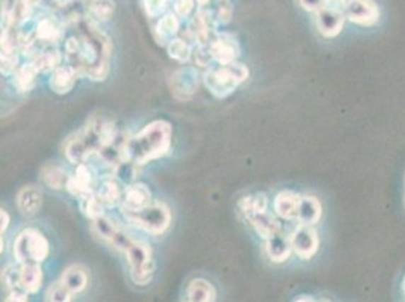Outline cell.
I'll return each instance as SVG.
<instances>
[{
    "label": "cell",
    "mask_w": 405,
    "mask_h": 302,
    "mask_svg": "<svg viewBox=\"0 0 405 302\" xmlns=\"http://www.w3.org/2000/svg\"><path fill=\"white\" fill-rule=\"evenodd\" d=\"M73 33L65 40L64 54L67 65L94 82L105 81L109 74L112 44L94 20L82 17L67 25Z\"/></svg>",
    "instance_id": "1"
},
{
    "label": "cell",
    "mask_w": 405,
    "mask_h": 302,
    "mask_svg": "<svg viewBox=\"0 0 405 302\" xmlns=\"http://www.w3.org/2000/svg\"><path fill=\"white\" fill-rule=\"evenodd\" d=\"M173 127L165 120L152 121L150 124L130 137L127 144V161L135 165H145L161 159L171 150Z\"/></svg>",
    "instance_id": "2"
},
{
    "label": "cell",
    "mask_w": 405,
    "mask_h": 302,
    "mask_svg": "<svg viewBox=\"0 0 405 302\" xmlns=\"http://www.w3.org/2000/svg\"><path fill=\"white\" fill-rule=\"evenodd\" d=\"M115 132L117 127L109 121L101 118L89 120L81 130L67 139L64 145L67 161L76 166L86 163L89 158L101 151Z\"/></svg>",
    "instance_id": "3"
},
{
    "label": "cell",
    "mask_w": 405,
    "mask_h": 302,
    "mask_svg": "<svg viewBox=\"0 0 405 302\" xmlns=\"http://www.w3.org/2000/svg\"><path fill=\"white\" fill-rule=\"evenodd\" d=\"M249 76L250 71L246 69V65L233 62L229 65L207 69L205 76H202V82H205L212 95H215L217 98H226L236 91V88L249 79Z\"/></svg>",
    "instance_id": "4"
},
{
    "label": "cell",
    "mask_w": 405,
    "mask_h": 302,
    "mask_svg": "<svg viewBox=\"0 0 405 302\" xmlns=\"http://www.w3.org/2000/svg\"><path fill=\"white\" fill-rule=\"evenodd\" d=\"M13 252L18 265L38 263L41 265L50 254V243L37 228H25L14 240Z\"/></svg>",
    "instance_id": "5"
},
{
    "label": "cell",
    "mask_w": 405,
    "mask_h": 302,
    "mask_svg": "<svg viewBox=\"0 0 405 302\" xmlns=\"http://www.w3.org/2000/svg\"><path fill=\"white\" fill-rule=\"evenodd\" d=\"M122 215L135 227L154 236H161L171 226V211L164 203H152L139 210L122 211Z\"/></svg>",
    "instance_id": "6"
},
{
    "label": "cell",
    "mask_w": 405,
    "mask_h": 302,
    "mask_svg": "<svg viewBox=\"0 0 405 302\" xmlns=\"http://www.w3.org/2000/svg\"><path fill=\"white\" fill-rule=\"evenodd\" d=\"M125 254L133 283L138 286L149 284L154 274V263L150 245L142 240L133 239Z\"/></svg>",
    "instance_id": "7"
},
{
    "label": "cell",
    "mask_w": 405,
    "mask_h": 302,
    "mask_svg": "<svg viewBox=\"0 0 405 302\" xmlns=\"http://www.w3.org/2000/svg\"><path fill=\"white\" fill-rule=\"evenodd\" d=\"M65 28L67 26L59 16L42 14L41 17H38L30 25V29L33 32V37H35V42H37V50L44 49V47H56V44L64 40Z\"/></svg>",
    "instance_id": "8"
},
{
    "label": "cell",
    "mask_w": 405,
    "mask_h": 302,
    "mask_svg": "<svg viewBox=\"0 0 405 302\" xmlns=\"http://www.w3.org/2000/svg\"><path fill=\"white\" fill-rule=\"evenodd\" d=\"M93 230L101 240L108 242L112 248L120 252H125L129 248V245L133 242L130 234L122 228L118 222L108 216L93 221Z\"/></svg>",
    "instance_id": "9"
},
{
    "label": "cell",
    "mask_w": 405,
    "mask_h": 302,
    "mask_svg": "<svg viewBox=\"0 0 405 302\" xmlns=\"http://www.w3.org/2000/svg\"><path fill=\"white\" fill-rule=\"evenodd\" d=\"M341 9L348 20L360 26H374L380 20V8L374 0H342Z\"/></svg>",
    "instance_id": "10"
},
{
    "label": "cell",
    "mask_w": 405,
    "mask_h": 302,
    "mask_svg": "<svg viewBox=\"0 0 405 302\" xmlns=\"http://www.w3.org/2000/svg\"><path fill=\"white\" fill-rule=\"evenodd\" d=\"M217 26L218 21L213 11L209 8H198L188 29L194 35L197 46H209L210 41L217 37Z\"/></svg>",
    "instance_id": "11"
},
{
    "label": "cell",
    "mask_w": 405,
    "mask_h": 302,
    "mask_svg": "<svg viewBox=\"0 0 405 302\" xmlns=\"http://www.w3.org/2000/svg\"><path fill=\"white\" fill-rule=\"evenodd\" d=\"M292 248L301 260H310L319 250V234L313 226L298 223L294 233L290 234Z\"/></svg>",
    "instance_id": "12"
},
{
    "label": "cell",
    "mask_w": 405,
    "mask_h": 302,
    "mask_svg": "<svg viewBox=\"0 0 405 302\" xmlns=\"http://www.w3.org/2000/svg\"><path fill=\"white\" fill-rule=\"evenodd\" d=\"M209 52L213 61L218 62L219 65H229L238 61L241 47L238 40H236L232 33L221 32L217 33V37L210 41Z\"/></svg>",
    "instance_id": "13"
},
{
    "label": "cell",
    "mask_w": 405,
    "mask_h": 302,
    "mask_svg": "<svg viewBox=\"0 0 405 302\" xmlns=\"http://www.w3.org/2000/svg\"><path fill=\"white\" fill-rule=\"evenodd\" d=\"M130 137H127L126 132L117 129L114 135L106 142V145L101 151L97 154L106 166L115 170L118 165L127 161V144Z\"/></svg>",
    "instance_id": "14"
},
{
    "label": "cell",
    "mask_w": 405,
    "mask_h": 302,
    "mask_svg": "<svg viewBox=\"0 0 405 302\" xmlns=\"http://www.w3.org/2000/svg\"><path fill=\"white\" fill-rule=\"evenodd\" d=\"M170 85L177 100H189L198 89V73L194 66H182L173 73Z\"/></svg>",
    "instance_id": "15"
},
{
    "label": "cell",
    "mask_w": 405,
    "mask_h": 302,
    "mask_svg": "<svg viewBox=\"0 0 405 302\" xmlns=\"http://www.w3.org/2000/svg\"><path fill=\"white\" fill-rule=\"evenodd\" d=\"M94 175L96 174L93 171V168L89 165H86V163L77 165L74 173L69 175V180H67L65 189L72 195H74L77 198H82L88 194H91L96 189V185H97Z\"/></svg>",
    "instance_id": "16"
},
{
    "label": "cell",
    "mask_w": 405,
    "mask_h": 302,
    "mask_svg": "<svg viewBox=\"0 0 405 302\" xmlns=\"http://www.w3.org/2000/svg\"><path fill=\"white\" fill-rule=\"evenodd\" d=\"M345 14L341 8L325 6L316 13V29L325 38H334L339 35L345 25Z\"/></svg>",
    "instance_id": "17"
},
{
    "label": "cell",
    "mask_w": 405,
    "mask_h": 302,
    "mask_svg": "<svg viewBox=\"0 0 405 302\" xmlns=\"http://www.w3.org/2000/svg\"><path fill=\"white\" fill-rule=\"evenodd\" d=\"M94 192L106 209L121 206L122 197H125V189L121 187L120 180L112 175L101 177L96 185Z\"/></svg>",
    "instance_id": "18"
},
{
    "label": "cell",
    "mask_w": 405,
    "mask_h": 302,
    "mask_svg": "<svg viewBox=\"0 0 405 302\" xmlns=\"http://www.w3.org/2000/svg\"><path fill=\"white\" fill-rule=\"evenodd\" d=\"M153 203L152 192L147 185L135 182L125 187V197H122L121 210L122 211H135L147 207Z\"/></svg>",
    "instance_id": "19"
},
{
    "label": "cell",
    "mask_w": 405,
    "mask_h": 302,
    "mask_svg": "<svg viewBox=\"0 0 405 302\" xmlns=\"http://www.w3.org/2000/svg\"><path fill=\"white\" fill-rule=\"evenodd\" d=\"M292 252H294V248H292L290 236L283 230H280L266 240V254L273 263L287 262Z\"/></svg>",
    "instance_id": "20"
},
{
    "label": "cell",
    "mask_w": 405,
    "mask_h": 302,
    "mask_svg": "<svg viewBox=\"0 0 405 302\" xmlns=\"http://www.w3.org/2000/svg\"><path fill=\"white\" fill-rule=\"evenodd\" d=\"M180 32V17L176 16L174 11L170 13H165L153 29V35L156 41L161 44V46H168L174 38L178 37Z\"/></svg>",
    "instance_id": "21"
},
{
    "label": "cell",
    "mask_w": 405,
    "mask_h": 302,
    "mask_svg": "<svg viewBox=\"0 0 405 302\" xmlns=\"http://www.w3.org/2000/svg\"><path fill=\"white\" fill-rule=\"evenodd\" d=\"M301 197L294 191H281L274 198V211L281 219H297Z\"/></svg>",
    "instance_id": "22"
},
{
    "label": "cell",
    "mask_w": 405,
    "mask_h": 302,
    "mask_svg": "<svg viewBox=\"0 0 405 302\" xmlns=\"http://www.w3.org/2000/svg\"><path fill=\"white\" fill-rule=\"evenodd\" d=\"M77 77L79 74L72 69L70 65H61L50 74L49 86L55 94L65 95L74 88Z\"/></svg>",
    "instance_id": "23"
},
{
    "label": "cell",
    "mask_w": 405,
    "mask_h": 302,
    "mask_svg": "<svg viewBox=\"0 0 405 302\" xmlns=\"http://www.w3.org/2000/svg\"><path fill=\"white\" fill-rule=\"evenodd\" d=\"M42 204V192L37 186H25L17 194V207L21 215L33 216Z\"/></svg>",
    "instance_id": "24"
},
{
    "label": "cell",
    "mask_w": 405,
    "mask_h": 302,
    "mask_svg": "<svg viewBox=\"0 0 405 302\" xmlns=\"http://www.w3.org/2000/svg\"><path fill=\"white\" fill-rule=\"evenodd\" d=\"M44 274L38 263L20 265V289L26 294H37L42 287Z\"/></svg>",
    "instance_id": "25"
},
{
    "label": "cell",
    "mask_w": 405,
    "mask_h": 302,
    "mask_svg": "<svg viewBox=\"0 0 405 302\" xmlns=\"http://www.w3.org/2000/svg\"><path fill=\"white\" fill-rule=\"evenodd\" d=\"M62 54L58 47H44L38 49L30 56V62L37 66L40 73H53L61 66Z\"/></svg>",
    "instance_id": "26"
},
{
    "label": "cell",
    "mask_w": 405,
    "mask_h": 302,
    "mask_svg": "<svg viewBox=\"0 0 405 302\" xmlns=\"http://www.w3.org/2000/svg\"><path fill=\"white\" fill-rule=\"evenodd\" d=\"M61 283L69 289L72 294H82L89 283L88 271L82 265H72L64 271Z\"/></svg>",
    "instance_id": "27"
},
{
    "label": "cell",
    "mask_w": 405,
    "mask_h": 302,
    "mask_svg": "<svg viewBox=\"0 0 405 302\" xmlns=\"http://www.w3.org/2000/svg\"><path fill=\"white\" fill-rule=\"evenodd\" d=\"M188 302H215L217 289L205 278H195L186 289Z\"/></svg>",
    "instance_id": "28"
},
{
    "label": "cell",
    "mask_w": 405,
    "mask_h": 302,
    "mask_svg": "<svg viewBox=\"0 0 405 302\" xmlns=\"http://www.w3.org/2000/svg\"><path fill=\"white\" fill-rule=\"evenodd\" d=\"M322 216V204L316 197H301L298 216L297 219L300 223H306V226H314L318 223Z\"/></svg>",
    "instance_id": "29"
},
{
    "label": "cell",
    "mask_w": 405,
    "mask_h": 302,
    "mask_svg": "<svg viewBox=\"0 0 405 302\" xmlns=\"http://www.w3.org/2000/svg\"><path fill=\"white\" fill-rule=\"evenodd\" d=\"M249 221L251 223V227L254 228V231L265 240H268L269 238L274 236L275 233H278L281 230V226H280V222L277 221V218L273 215H269L268 211L250 216Z\"/></svg>",
    "instance_id": "30"
},
{
    "label": "cell",
    "mask_w": 405,
    "mask_h": 302,
    "mask_svg": "<svg viewBox=\"0 0 405 302\" xmlns=\"http://www.w3.org/2000/svg\"><path fill=\"white\" fill-rule=\"evenodd\" d=\"M38 74H40V71L37 70V66L33 65L32 62H28L25 65L18 66V69L16 70V73L13 74L14 76L13 83L17 88V91L18 93L30 91V89L35 86V83H37Z\"/></svg>",
    "instance_id": "31"
},
{
    "label": "cell",
    "mask_w": 405,
    "mask_h": 302,
    "mask_svg": "<svg viewBox=\"0 0 405 302\" xmlns=\"http://www.w3.org/2000/svg\"><path fill=\"white\" fill-rule=\"evenodd\" d=\"M238 207L241 210V214L246 219H249L250 216L263 214V211L268 210V198L262 192H257V194H253V195H246V197L239 199Z\"/></svg>",
    "instance_id": "32"
},
{
    "label": "cell",
    "mask_w": 405,
    "mask_h": 302,
    "mask_svg": "<svg viewBox=\"0 0 405 302\" xmlns=\"http://www.w3.org/2000/svg\"><path fill=\"white\" fill-rule=\"evenodd\" d=\"M41 178L49 187L55 189V191H59V189H64L67 186L69 175H67V171L61 165L47 163L41 170Z\"/></svg>",
    "instance_id": "33"
},
{
    "label": "cell",
    "mask_w": 405,
    "mask_h": 302,
    "mask_svg": "<svg viewBox=\"0 0 405 302\" xmlns=\"http://www.w3.org/2000/svg\"><path fill=\"white\" fill-rule=\"evenodd\" d=\"M86 11L88 17L94 20L96 23L108 21L115 13V2L114 0H88Z\"/></svg>",
    "instance_id": "34"
},
{
    "label": "cell",
    "mask_w": 405,
    "mask_h": 302,
    "mask_svg": "<svg viewBox=\"0 0 405 302\" xmlns=\"http://www.w3.org/2000/svg\"><path fill=\"white\" fill-rule=\"evenodd\" d=\"M79 207H81V211L86 218L93 219V221L105 216L106 207L98 199V197L96 195L94 191L91 194L82 197V198H79Z\"/></svg>",
    "instance_id": "35"
},
{
    "label": "cell",
    "mask_w": 405,
    "mask_h": 302,
    "mask_svg": "<svg viewBox=\"0 0 405 302\" xmlns=\"http://www.w3.org/2000/svg\"><path fill=\"white\" fill-rule=\"evenodd\" d=\"M194 46L193 42H189L186 38L183 37H177L174 38L170 44L166 46L168 54H170V58L178 61V62H188L190 58H193L194 54Z\"/></svg>",
    "instance_id": "36"
},
{
    "label": "cell",
    "mask_w": 405,
    "mask_h": 302,
    "mask_svg": "<svg viewBox=\"0 0 405 302\" xmlns=\"http://www.w3.org/2000/svg\"><path fill=\"white\" fill-rule=\"evenodd\" d=\"M115 177L118 178L120 182L126 183L127 186L137 182V177H138V165H135L130 161L122 162L121 165H118L115 168Z\"/></svg>",
    "instance_id": "37"
},
{
    "label": "cell",
    "mask_w": 405,
    "mask_h": 302,
    "mask_svg": "<svg viewBox=\"0 0 405 302\" xmlns=\"http://www.w3.org/2000/svg\"><path fill=\"white\" fill-rule=\"evenodd\" d=\"M2 281L8 292H13V290H21L20 289V266H14V265L6 266L2 274Z\"/></svg>",
    "instance_id": "38"
},
{
    "label": "cell",
    "mask_w": 405,
    "mask_h": 302,
    "mask_svg": "<svg viewBox=\"0 0 405 302\" xmlns=\"http://www.w3.org/2000/svg\"><path fill=\"white\" fill-rule=\"evenodd\" d=\"M73 295L69 289H67L61 281L55 283L47 290V301L49 302H72Z\"/></svg>",
    "instance_id": "39"
},
{
    "label": "cell",
    "mask_w": 405,
    "mask_h": 302,
    "mask_svg": "<svg viewBox=\"0 0 405 302\" xmlns=\"http://www.w3.org/2000/svg\"><path fill=\"white\" fill-rule=\"evenodd\" d=\"M170 0H141L142 8L150 18H159L165 14Z\"/></svg>",
    "instance_id": "40"
},
{
    "label": "cell",
    "mask_w": 405,
    "mask_h": 302,
    "mask_svg": "<svg viewBox=\"0 0 405 302\" xmlns=\"http://www.w3.org/2000/svg\"><path fill=\"white\" fill-rule=\"evenodd\" d=\"M197 5V0H174L173 9L177 17L180 18H188L190 14L194 13Z\"/></svg>",
    "instance_id": "41"
},
{
    "label": "cell",
    "mask_w": 405,
    "mask_h": 302,
    "mask_svg": "<svg viewBox=\"0 0 405 302\" xmlns=\"http://www.w3.org/2000/svg\"><path fill=\"white\" fill-rule=\"evenodd\" d=\"M215 14V18L218 21V25H229L230 20L233 17V8L230 2H224V4H218L217 9L213 11Z\"/></svg>",
    "instance_id": "42"
},
{
    "label": "cell",
    "mask_w": 405,
    "mask_h": 302,
    "mask_svg": "<svg viewBox=\"0 0 405 302\" xmlns=\"http://www.w3.org/2000/svg\"><path fill=\"white\" fill-rule=\"evenodd\" d=\"M327 2L329 0H298L300 6L309 13H319L322 8L327 6Z\"/></svg>",
    "instance_id": "43"
},
{
    "label": "cell",
    "mask_w": 405,
    "mask_h": 302,
    "mask_svg": "<svg viewBox=\"0 0 405 302\" xmlns=\"http://www.w3.org/2000/svg\"><path fill=\"white\" fill-rule=\"evenodd\" d=\"M28 295L29 294H26L25 290H13V292H9L5 298V302H29Z\"/></svg>",
    "instance_id": "44"
},
{
    "label": "cell",
    "mask_w": 405,
    "mask_h": 302,
    "mask_svg": "<svg viewBox=\"0 0 405 302\" xmlns=\"http://www.w3.org/2000/svg\"><path fill=\"white\" fill-rule=\"evenodd\" d=\"M17 4H18V0H2V20L11 16V13H13Z\"/></svg>",
    "instance_id": "45"
},
{
    "label": "cell",
    "mask_w": 405,
    "mask_h": 302,
    "mask_svg": "<svg viewBox=\"0 0 405 302\" xmlns=\"http://www.w3.org/2000/svg\"><path fill=\"white\" fill-rule=\"evenodd\" d=\"M0 219H2V236H4V233L6 231L8 226H9V215H8V211L2 209V211H0Z\"/></svg>",
    "instance_id": "46"
},
{
    "label": "cell",
    "mask_w": 405,
    "mask_h": 302,
    "mask_svg": "<svg viewBox=\"0 0 405 302\" xmlns=\"http://www.w3.org/2000/svg\"><path fill=\"white\" fill-rule=\"evenodd\" d=\"M294 302H314V299L313 298H310V296H300V298H297Z\"/></svg>",
    "instance_id": "47"
},
{
    "label": "cell",
    "mask_w": 405,
    "mask_h": 302,
    "mask_svg": "<svg viewBox=\"0 0 405 302\" xmlns=\"http://www.w3.org/2000/svg\"><path fill=\"white\" fill-rule=\"evenodd\" d=\"M224 2H230V0H213V4H224Z\"/></svg>",
    "instance_id": "48"
},
{
    "label": "cell",
    "mask_w": 405,
    "mask_h": 302,
    "mask_svg": "<svg viewBox=\"0 0 405 302\" xmlns=\"http://www.w3.org/2000/svg\"><path fill=\"white\" fill-rule=\"evenodd\" d=\"M314 302H330V301H327V299H318V301H314Z\"/></svg>",
    "instance_id": "49"
},
{
    "label": "cell",
    "mask_w": 405,
    "mask_h": 302,
    "mask_svg": "<svg viewBox=\"0 0 405 302\" xmlns=\"http://www.w3.org/2000/svg\"><path fill=\"white\" fill-rule=\"evenodd\" d=\"M402 289H404V296H405V278H404V284H402Z\"/></svg>",
    "instance_id": "50"
},
{
    "label": "cell",
    "mask_w": 405,
    "mask_h": 302,
    "mask_svg": "<svg viewBox=\"0 0 405 302\" xmlns=\"http://www.w3.org/2000/svg\"><path fill=\"white\" fill-rule=\"evenodd\" d=\"M329 2H336V0H329Z\"/></svg>",
    "instance_id": "51"
}]
</instances>
